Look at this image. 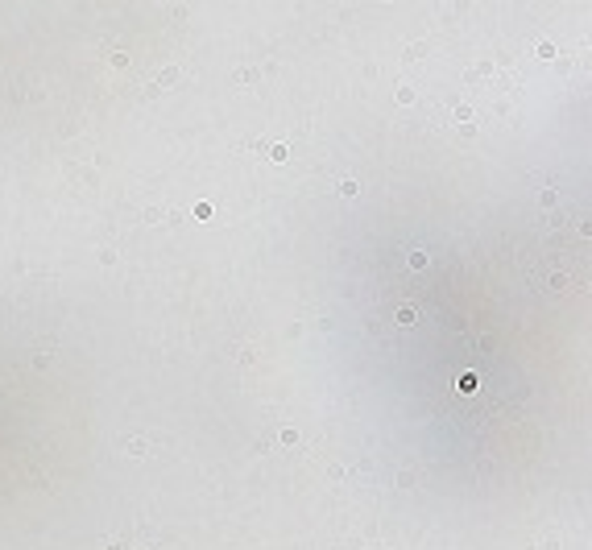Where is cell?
I'll use <instances>...</instances> for the list:
<instances>
[{"instance_id": "obj_4", "label": "cell", "mask_w": 592, "mask_h": 550, "mask_svg": "<svg viewBox=\"0 0 592 550\" xmlns=\"http://www.w3.org/2000/svg\"><path fill=\"white\" fill-rule=\"evenodd\" d=\"M282 443H286V447H290V443H298V430H294V426H286V430H282Z\"/></svg>"}, {"instance_id": "obj_1", "label": "cell", "mask_w": 592, "mask_h": 550, "mask_svg": "<svg viewBox=\"0 0 592 550\" xmlns=\"http://www.w3.org/2000/svg\"><path fill=\"white\" fill-rule=\"evenodd\" d=\"M166 83H178V66H166V71L158 75V83H154V87H166Z\"/></svg>"}, {"instance_id": "obj_3", "label": "cell", "mask_w": 592, "mask_h": 550, "mask_svg": "<svg viewBox=\"0 0 592 550\" xmlns=\"http://www.w3.org/2000/svg\"><path fill=\"white\" fill-rule=\"evenodd\" d=\"M460 389L472 393V389H477V377H472V372H464V377H460Z\"/></svg>"}, {"instance_id": "obj_2", "label": "cell", "mask_w": 592, "mask_h": 550, "mask_svg": "<svg viewBox=\"0 0 592 550\" xmlns=\"http://www.w3.org/2000/svg\"><path fill=\"white\" fill-rule=\"evenodd\" d=\"M414 319H419V310H414V306H402V310H398V323H414Z\"/></svg>"}]
</instances>
